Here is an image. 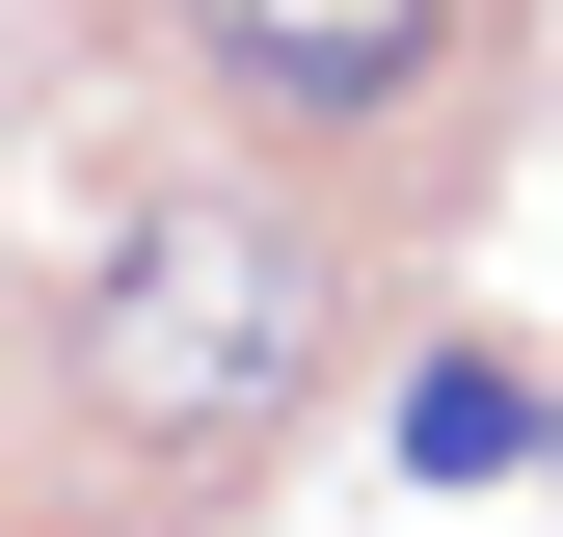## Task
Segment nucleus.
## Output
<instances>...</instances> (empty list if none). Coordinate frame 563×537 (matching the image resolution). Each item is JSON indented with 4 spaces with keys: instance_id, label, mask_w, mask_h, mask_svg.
<instances>
[{
    "instance_id": "f03ea898",
    "label": "nucleus",
    "mask_w": 563,
    "mask_h": 537,
    "mask_svg": "<svg viewBox=\"0 0 563 537\" xmlns=\"http://www.w3.org/2000/svg\"><path fill=\"white\" fill-rule=\"evenodd\" d=\"M188 54H216L268 134H402L456 81V0H188Z\"/></svg>"
},
{
    "instance_id": "f257e3e1",
    "label": "nucleus",
    "mask_w": 563,
    "mask_h": 537,
    "mask_svg": "<svg viewBox=\"0 0 563 537\" xmlns=\"http://www.w3.org/2000/svg\"><path fill=\"white\" fill-rule=\"evenodd\" d=\"M349 350V242L296 188H162L108 268H81V403L134 457H268Z\"/></svg>"
},
{
    "instance_id": "7ed1b4c3",
    "label": "nucleus",
    "mask_w": 563,
    "mask_h": 537,
    "mask_svg": "<svg viewBox=\"0 0 563 537\" xmlns=\"http://www.w3.org/2000/svg\"><path fill=\"white\" fill-rule=\"evenodd\" d=\"M537 457H563V376L537 350H483V322L402 350V484H537Z\"/></svg>"
}]
</instances>
